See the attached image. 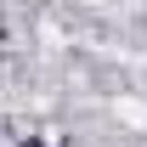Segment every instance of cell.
Masks as SVG:
<instances>
[{
    "instance_id": "6da1fadb",
    "label": "cell",
    "mask_w": 147,
    "mask_h": 147,
    "mask_svg": "<svg viewBox=\"0 0 147 147\" xmlns=\"http://www.w3.org/2000/svg\"><path fill=\"white\" fill-rule=\"evenodd\" d=\"M28 147H45V142H28Z\"/></svg>"
}]
</instances>
